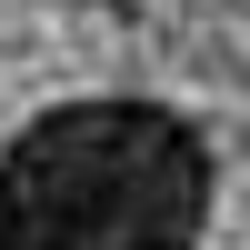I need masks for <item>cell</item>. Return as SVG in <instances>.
<instances>
[{"label": "cell", "mask_w": 250, "mask_h": 250, "mask_svg": "<svg viewBox=\"0 0 250 250\" xmlns=\"http://www.w3.org/2000/svg\"><path fill=\"white\" fill-rule=\"evenodd\" d=\"M220 140L150 90H80L0 140V250H200Z\"/></svg>", "instance_id": "1"}]
</instances>
